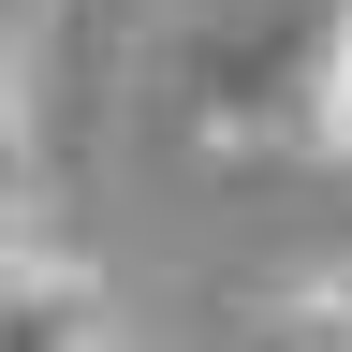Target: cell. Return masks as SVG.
Instances as JSON below:
<instances>
[{"instance_id": "2", "label": "cell", "mask_w": 352, "mask_h": 352, "mask_svg": "<svg viewBox=\"0 0 352 352\" xmlns=\"http://www.w3.org/2000/svg\"><path fill=\"white\" fill-rule=\"evenodd\" d=\"M308 147H323L352 176V0H338V30H323V59H308Z\"/></svg>"}, {"instance_id": "1", "label": "cell", "mask_w": 352, "mask_h": 352, "mask_svg": "<svg viewBox=\"0 0 352 352\" xmlns=\"http://www.w3.org/2000/svg\"><path fill=\"white\" fill-rule=\"evenodd\" d=\"M0 352H118L103 264L59 235H0Z\"/></svg>"}, {"instance_id": "3", "label": "cell", "mask_w": 352, "mask_h": 352, "mask_svg": "<svg viewBox=\"0 0 352 352\" xmlns=\"http://www.w3.org/2000/svg\"><path fill=\"white\" fill-rule=\"evenodd\" d=\"M250 352H352V279L294 294V308H264V323H250Z\"/></svg>"}]
</instances>
